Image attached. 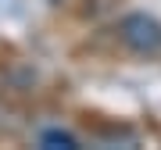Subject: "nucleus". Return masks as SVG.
<instances>
[{"label": "nucleus", "instance_id": "obj_1", "mask_svg": "<svg viewBox=\"0 0 161 150\" xmlns=\"http://www.w3.org/2000/svg\"><path fill=\"white\" fill-rule=\"evenodd\" d=\"M118 40L140 57H158L161 54V22L150 14H125L118 22Z\"/></svg>", "mask_w": 161, "mask_h": 150}, {"label": "nucleus", "instance_id": "obj_2", "mask_svg": "<svg viewBox=\"0 0 161 150\" xmlns=\"http://www.w3.org/2000/svg\"><path fill=\"white\" fill-rule=\"evenodd\" d=\"M40 147H61V150H75L79 143H75V136H68V132H43L40 136Z\"/></svg>", "mask_w": 161, "mask_h": 150}, {"label": "nucleus", "instance_id": "obj_3", "mask_svg": "<svg viewBox=\"0 0 161 150\" xmlns=\"http://www.w3.org/2000/svg\"><path fill=\"white\" fill-rule=\"evenodd\" d=\"M54 4H61V0H54Z\"/></svg>", "mask_w": 161, "mask_h": 150}]
</instances>
